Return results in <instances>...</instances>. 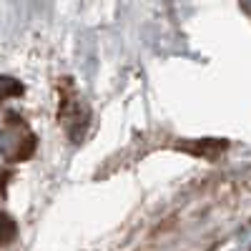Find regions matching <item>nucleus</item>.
Masks as SVG:
<instances>
[{"label":"nucleus","instance_id":"obj_1","mask_svg":"<svg viewBox=\"0 0 251 251\" xmlns=\"http://www.w3.org/2000/svg\"><path fill=\"white\" fill-rule=\"evenodd\" d=\"M13 236H15V221L8 214L0 211V244L13 241Z\"/></svg>","mask_w":251,"mask_h":251},{"label":"nucleus","instance_id":"obj_2","mask_svg":"<svg viewBox=\"0 0 251 251\" xmlns=\"http://www.w3.org/2000/svg\"><path fill=\"white\" fill-rule=\"evenodd\" d=\"M23 93V86L13 78H0V100L10 98V96H20Z\"/></svg>","mask_w":251,"mask_h":251}]
</instances>
